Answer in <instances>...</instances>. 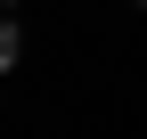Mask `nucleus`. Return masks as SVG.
<instances>
[{
	"mask_svg": "<svg viewBox=\"0 0 147 139\" xmlns=\"http://www.w3.org/2000/svg\"><path fill=\"white\" fill-rule=\"evenodd\" d=\"M16 57H25V33H16V16H0V74H8Z\"/></svg>",
	"mask_w": 147,
	"mask_h": 139,
	"instance_id": "nucleus-1",
	"label": "nucleus"
}]
</instances>
